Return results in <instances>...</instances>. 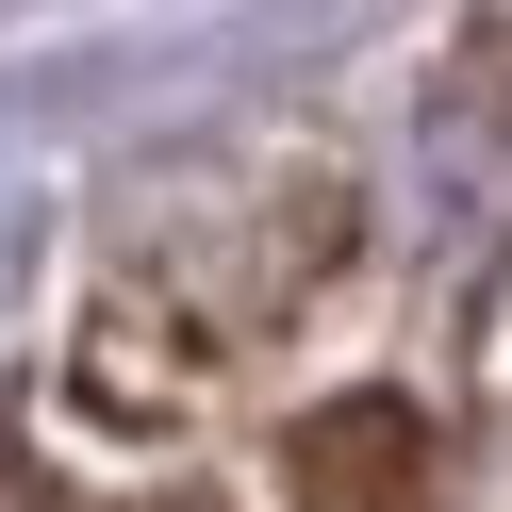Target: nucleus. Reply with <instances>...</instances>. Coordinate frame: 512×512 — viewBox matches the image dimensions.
<instances>
[{
  "label": "nucleus",
  "mask_w": 512,
  "mask_h": 512,
  "mask_svg": "<svg viewBox=\"0 0 512 512\" xmlns=\"http://www.w3.org/2000/svg\"><path fill=\"white\" fill-rule=\"evenodd\" d=\"M281 496L298 512H446V446L413 397H331L281 430Z\"/></svg>",
  "instance_id": "nucleus-1"
},
{
  "label": "nucleus",
  "mask_w": 512,
  "mask_h": 512,
  "mask_svg": "<svg viewBox=\"0 0 512 512\" xmlns=\"http://www.w3.org/2000/svg\"><path fill=\"white\" fill-rule=\"evenodd\" d=\"M413 166H430L446 182V199H430V232L446 248H479V232H496V215H512V100H496V83H430V116H413Z\"/></svg>",
  "instance_id": "nucleus-2"
}]
</instances>
